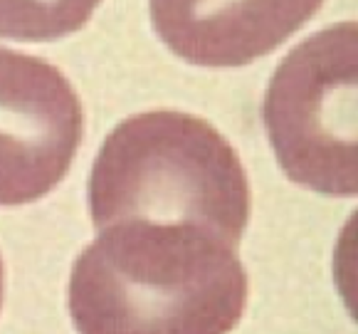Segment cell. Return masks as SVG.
<instances>
[{
    "label": "cell",
    "instance_id": "8992f818",
    "mask_svg": "<svg viewBox=\"0 0 358 334\" xmlns=\"http://www.w3.org/2000/svg\"><path fill=\"white\" fill-rule=\"evenodd\" d=\"M101 0H0V37L50 43L82 30Z\"/></svg>",
    "mask_w": 358,
    "mask_h": 334
},
{
    "label": "cell",
    "instance_id": "3957f363",
    "mask_svg": "<svg viewBox=\"0 0 358 334\" xmlns=\"http://www.w3.org/2000/svg\"><path fill=\"white\" fill-rule=\"evenodd\" d=\"M358 25L306 37L274 69L262 104L269 144L294 183L324 196L358 193Z\"/></svg>",
    "mask_w": 358,
    "mask_h": 334
},
{
    "label": "cell",
    "instance_id": "6da1fadb",
    "mask_svg": "<svg viewBox=\"0 0 358 334\" xmlns=\"http://www.w3.org/2000/svg\"><path fill=\"white\" fill-rule=\"evenodd\" d=\"M67 302L79 334H227L248 272L237 248L201 228L124 221L82 250Z\"/></svg>",
    "mask_w": 358,
    "mask_h": 334
},
{
    "label": "cell",
    "instance_id": "277c9868",
    "mask_svg": "<svg viewBox=\"0 0 358 334\" xmlns=\"http://www.w3.org/2000/svg\"><path fill=\"white\" fill-rule=\"evenodd\" d=\"M85 111L55 64L0 48V206L45 198L67 176Z\"/></svg>",
    "mask_w": 358,
    "mask_h": 334
},
{
    "label": "cell",
    "instance_id": "7a4b0ae2",
    "mask_svg": "<svg viewBox=\"0 0 358 334\" xmlns=\"http://www.w3.org/2000/svg\"><path fill=\"white\" fill-rule=\"evenodd\" d=\"M92 223L190 225L237 248L250 183L232 144L206 119L156 109L124 119L99 148L87 183Z\"/></svg>",
    "mask_w": 358,
    "mask_h": 334
},
{
    "label": "cell",
    "instance_id": "52a82bcc",
    "mask_svg": "<svg viewBox=\"0 0 358 334\" xmlns=\"http://www.w3.org/2000/svg\"><path fill=\"white\" fill-rule=\"evenodd\" d=\"M3 290H6V270H3V258H0V307H3Z\"/></svg>",
    "mask_w": 358,
    "mask_h": 334
},
{
    "label": "cell",
    "instance_id": "5b68a950",
    "mask_svg": "<svg viewBox=\"0 0 358 334\" xmlns=\"http://www.w3.org/2000/svg\"><path fill=\"white\" fill-rule=\"evenodd\" d=\"M324 0H151L156 35L201 67H243L289 40Z\"/></svg>",
    "mask_w": 358,
    "mask_h": 334
}]
</instances>
